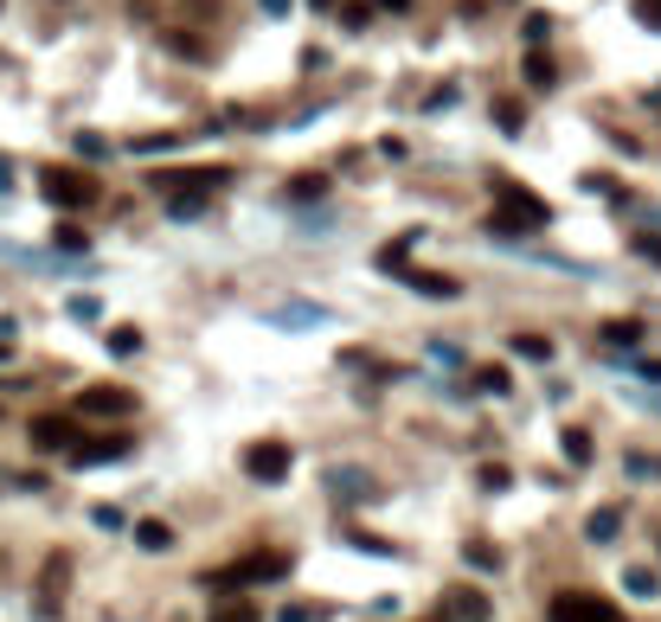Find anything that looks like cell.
<instances>
[{
  "instance_id": "1",
  "label": "cell",
  "mask_w": 661,
  "mask_h": 622,
  "mask_svg": "<svg viewBox=\"0 0 661 622\" xmlns=\"http://www.w3.org/2000/svg\"><path fill=\"white\" fill-rule=\"evenodd\" d=\"M225 181H231L225 167H161V174H154V193H167V199H174V212L186 219V212H199V206H206Z\"/></svg>"
},
{
  "instance_id": "2",
  "label": "cell",
  "mask_w": 661,
  "mask_h": 622,
  "mask_svg": "<svg viewBox=\"0 0 661 622\" xmlns=\"http://www.w3.org/2000/svg\"><path fill=\"white\" fill-rule=\"evenodd\" d=\"M540 225H546V199H540V193H527V186H514V181L495 186L488 231H508V238H520V231H540Z\"/></svg>"
},
{
  "instance_id": "3",
  "label": "cell",
  "mask_w": 661,
  "mask_h": 622,
  "mask_svg": "<svg viewBox=\"0 0 661 622\" xmlns=\"http://www.w3.org/2000/svg\"><path fill=\"white\" fill-rule=\"evenodd\" d=\"M39 193H45L58 212H84V206H97V181H90L84 167H39Z\"/></svg>"
},
{
  "instance_id": "4",
  "label": "cell",
  "mask_w": 661,
  "mask_h": 622,
  "mask_svg": "<svg viewBox=\"0 0 661 622\" xmlns=\"http://www.w3.org/2000/svg\"><path fill=\"white\" fill-rule=\"evenodd\" d=\"M552 622H629L617 597H597V590H559L552 597Z\"/></svg>"
},
{
  "instance_id": "5",
  "label": "cell",
  "mask_w": 661,
  "mask_h": 622,
  "mask_svg": "<svg viewBox=\"0 0 661 622\" xmlns=\"http://www.w3.org/2000/svg\"><path fill=\"white\" fill-rule=\"evenodd\" d=\"M283 571H290L283 552H251V558L225 565V571H206V585L213 590H245V585H270V578H283Z\"/></svg>"
},
{
  "instance_id": "6",
  "label": "cell",
  "mask_w": 661,
  "mask_h": 622,
  "mask_svg": "<svg viewBox=\"0 0 661 622\" xmlns=\"http://www.w3.org/2000/svg\"><path fill=\"white\" fill-rule=\"evenodd\" d=\"M65 590H72V552H52L45 558V571H39V597H33V610L45 622L65 610Z\"/></svg>"
},
{
  "instance_id": "7",
  "label": "cell",
  "mask_w": 661,
  "mask_h": 622,
  "mask_svg": "<svg viewBox=\"0 0 661 622\" xmlns=\"http://www.w3.org/2000/svg\"><path fill=\"white\" fill-rule=\"evenodd\" d=\"M290 443H277V437H263L245 449V469H251V481H290Z\"/></svg>"
},
{
  "instance_id": "8",
  "label": "cell",
  "mask_w": 661,
  "mask_h": 622,
  "mask_svg": "<svg viewBox=\"0 0 661 622\" xmlns=\"http://www.w3.org/2000/svg\"><path fill=\"white\" fill-rule=\"evenodd\" d=\"M122 411H136V392L122 385H84L72 404V417H122Z\"/></svg>"
},
{
  "instance_id": "9",
  "label": "cell",
  "mask_w": 661,
  "mask_h": 622,
  "mask_svg": "<svg viewBox=\"0 0 661 622\" xmlns=\"http://www.w3.org/2000/svg\"><path fill=\"white\" fill-rule=\"evenodd\" d=\"M26 437H33V449H72L84 430H77L72 411H45V417H33V430H26Z\"/></svg>"
},
{
  "instance_id": "10",
  "label": "cell",
  "mask_w": 661,
  "mask_h": 622,
  "mask_svg": "<svg viewBox=\"0 0 661 622\" xmlns=\"http://www.w3.org/2000/svg\"><path fill=\"white\" fill-rule=\"evenodd\" d=\"M72 456H77V469H104L116 456H129V437H122V430H110V437H77Z\"/></svg>"
},
{
  "instance_id": "11",
  "label": "cell",
  "mask_w": 661,
  "mask_h": 622,
  "mask_svg": "<svg viewBox=\"0 0 661 622\" xmlns=\"http://www.w3.org/2000/svg\"><path fill=\"white\" fill-rule=\"evenodd\" d=\"M443 603H449L463 622H488V597H481V590H443Z\"/></svg>"
},
{
  "instance_id": "12",
  "label": "cell",
  "mask_w": 661,
  "mask_h": 622,
  "mask_svg": "<svg viewBox=\"0 0 661 622\" xmlns=\"http://www.w3.org/2000/svg\"><path fill=\"white\" fill-rule=\"evenodd\" d=\"M520 72H527L533 90H552V84H559V65H552L546 52H527V65H520Z\"/></svg>"
},
{
  "instance_id": "13",
  "label": "cell",
  "mask_w": 661,
  "mask_h": 622,
  "mask_svg": "<svg viewBox=\"0 0 661 622\" xmlns=\"http://www.w3.org/2000/svg\"><path fill=\"white\" fill-rule=\"evenodd\" d=\"M463 558H469L476 571H501V552L488 546V539H469V546H463Z\"/></svg>"
},
{
  "instance_id": "14",
  "label": "cell",
  "mask_w": 661,
  "mask_h": 622,
  "mask_svg": "<svg viewBox=\"0 0 661 622\" xmlns=\"http://www.w3.org/2000/svg\"><path fill=\"white\" fill-rule=\"evenodd\" d=\"M136 539H142L148 552H167V546H174V533H167L161 520H142V526H136Z\"/></svg>"
},
{
  "instance_id": "15",
  "label": "cell",
  "mask_w": 661,
  "mask_h": 622,
  "mask_svg": "<svg viewBox=\"0 0 661 622\" xmlns=\"http://www.w3.org/2000/svg\"><path fill=\"white\" fill-rule=\"evenodd\" d=\"M617 526H624V520H617V508H604V513H590V539H597V546H604V539H617Z\"/></svg>"
},
{
  "instance_id": "16",
  "label": "cell",
  "mask_w": 661,
  "mask_h": 622,
  "mask_svg": "<svg viewBox=\"0 0 661 622\" xmlns=\"http://www.w3.org/2000/svg\"><path fill=\"white\" fill-rule=\"evenodd\" d=\"M514 353H527V360H552V340L546 334H514Z\"/></svg>"
},
{
  "instance_id": "17",
  "label": "cell",
  "mask_w": 661,
  "mask_h": 622,
  "mask_svg": "<svg viewBox=\"0 0 661 622\" xmlns=\"http://www.w3.org/2000/svg\"><path fill=\"white\" fill-rule=\"evenodd\" d=\"M604 340H610V347H636V340H642V321H610Z\"/></svg>"
},
{
  "instance_id": "18",
  "label": "cell",
  "mask_w": 661,
  "mask_h": 622,
  "mask_svg": "<svg viewBox=\"0 0 661 622\" xmlns=\"http://www.w3.org/2000/svg\"><path fill=\"white\" fill-rule=\"evenodd\" d=\"M328 193V181L322 174H302V181H290V199H322Z\"/></svg>"
},
{
  "instance_id": "19",
  "label": "cell",
  "mask_w": 661,
  "mask_h": 622,
  "mask_svg": "<svg viewBox=\"0 0 661 622\" xmlns=\"http://www.w3.org/2000/svg\"><path fill=\"white\" fill-rule=\"evenodd\" d=\"M110 353H142V328H110Z\"/></svg>"
},
{
  "instance_id": "20",
  "label": "cell",
  "mask_w": 661,
  "mask_h": 622,
  "mask_svg": "<svg viewBox=\"0 0 661 622\" xmlns=\"http://www.w3.org/2000/svg\"><path fill=\"white\" fill-rule=\"evenodd\" d=\"M213 622H258V610L238 597V603H219V610H213Z\"/></svg>"
},
{
  "instance_id": "21",
  "label": "cell",
  "mask_w": 661,
  "mask_h": 622,
  "mask_svg": "<svg viewBox=\"0 0 661 622\" xmlns=\"http://www.w3.org/2000/svg\"><path fill=\"white\" fill-rule=\"evenodd\" d=\"M476 392H495V399H501V392H508V372H501V367H481L476 372Z\"/></svg>"
},
{
  "instance_id": "22",
  "label": "cell",
  "mask_w": 661,
  "mask_h": 622,
  "mask_svg": "<svg viewBox=\"0 0 661 622\" xmlns=\"http://www.w3.org/2000/svg\"><path fill=\"white\" fill-rule=\"evenodd\" d=\"M565 456H572V462H590V437H585V430H565Z\"/></svg>"
},
{
  "instance_id": "23",
  "label": "cell",
  "mask_w": 661,
  "mask_h": 622,
  "mask_svg": "<svg viewBox=\"0 0 661 622\" xmlns=\"http://www.w3.org/2000/svg\"><path fill=\"white\" fill-rule=\"evenodd\" d=\"M340 20H347V26L360 33V26H367V20H372V7H367V0H347V7H340Z\"/></svg>"
},
{
  "instance_id": "24",
  "label": "cell",
  "mask_w": 661,
  "mask_h": 622,
  "mask_svg": "<svg viewBox=\"0 0 661 622\" xmlns=\"http://www.w3.org/2000/svg\"><path fill=\"white\" fill-rule=\"evenodd\" d=\"M636 20H642L649 33H661V0H636Z\"/></svg>"
},
{
  "instance_id": "25",
  "label": "cell",
  "mask_w": 661,
  "mask_h": 622,
  "mask_svg": "<svg viewBox=\"0 0 661 622\" xmlns=\"http://www.w3.org/2000/svg\"><path fill=\"white\" fill-rule=\"evenodd\" d=\"M84 244H90V238H84L77 225H58V251H84Z\"/></svg>"
},
{
  "instance_id": "26",
  "label": "cell",
  "mask_w": 661,
  "mask_h": 622,
  "mask_svg": "<svg viewBox=\"0 0 661 622\" xmlns=\"http://www.w3.org/2000/svg\"><path fill=\"white\" fill-rule=\"evenodd\" d=\"M495 116H501V129H508V135H520V122H527V116H520V103H501Z\"/></svg>"
},
{
  "instance_id": "27",
  "label": "cell",
  "mask_w": 661,
  "mask_h": 622,
  "mask_svg": "<svg viewBox=\"0 0 661 622\" xmlns=\"http://www.w3.org/2000/svg\"><path fill=\"white\" fill-rule=\"evenodd\" d=\"M546 26H552L546 13H527V45H540V39H546Z\"/></svg>"
},
{
  "instance_id": "28",
  "label": "cell",
  "mask_w": 661,
  "mask_h": 622,
  "mask_svg": "<svg viewBox=\"0 0 661 622\" xmlns=\"http://www.w3.org/2000/svg\"><path fill=\"white\" fill-rule=\"evenodd\" d=\"M0 360H13V321H0Z\"/></svg>"
},
{
  "instance_id": "29",
  "label": "cell",
  "mask_w": 661,
  "mask_h": 622,
  "mask_svg": "<svg viewBox=\"0 0 661 622\" xmlns=\"http://www.w3.org/2000/svg\"><path fill=\"white\" fill-rule=\"evenodd\" d=\"M372 7H392V13H404V7H411V0H372Z\"/></svg>"
},
{
  "instance_id": "30",
  "label": "cell",
  "mask_w": 661,
  "mask_h": 622,
  "mask_svg": "<svg viewBox=\"0 0 661 622\" xmlns=\"http://www.w3.org/2000/svg\"><path fill=\"white\" fill-rule=\"evenodd\" d=\"M315 7H334V0H315Z\"/></svg>"
}]
</instances>
